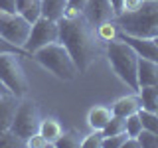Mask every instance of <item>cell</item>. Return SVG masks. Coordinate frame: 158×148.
<instances>
[{
	"instance_id": "16",
	"label": "cell",
	"mask_w": 158,
	"mask_h": 148,
	"mask_svg": "<svg viewBox=\"0 0 158 148\" xmlns=\"http://www.w3.org/2000/svg\"><path fill=\"white\" fill-rule=\"evenodd\" d=\"M67 10V0H42V16L57 22Z\"/></svg>"
},
{
	"instance_id": "18",
	"label": "cell",
	"mask_w": 158,
	"mask_h": 148,
	"mask_svg": "<svg viewBox=\"0 0 158 148\" xmlns=\"http://www.w3.org/2000/svg\"><path fill=\"white\" fill-rule=\"evenodd\" d=\"M138 99H140V109L144 111H156L158 105V93L156 87H140L138 89Z\"/></svg>"
},
{
	"instance_id": "14",
	"label": "cell",
	"mask_w": 158,
	"mask_h": 148,
	"mask_svg": "<svg viewBox=\"0 0 158 148\" xmlns=\"http://www.w3.org/2000/svg\"><path fill=\"white\" fill-rule=\"evenodd\" d=\"M113 118V111L109 107H93L91 111H89L87 115V125L93 128V130H103V128L107 126V122Z\"/></svg>"
},
{
	"instance_id": "8",
	"label": "cell",
	"mask_w": 158,
	"mask_h": 148,
	"mask_svg": "<svg viewBox=\"0 0 158 148\" xmlns=\"http://www.w3.org/2000/svg\"><path fill=\"white\" fill-rule=\"evenodd\" d=\"M57 39H59V26H57V22L40 16L36 22L32 24L28 42L24 43V49L32 56V53L38 51L40 47L48 46V43H52V42H57Z\"/></svg>"
},
{
	"instance_id": "5",
	"label": "cell",
	"mask_w": 158,
	"mask_h": 148,
	"mask_svg": "<svg viewBox=\"0 0 158 148\" xmlns=\"http://www.w3.org/2000/svg\"><path fill=\"white\" fill-rule=\"evenodd\" d=\"M20 57L22 56L18 53H0V81L8 89V93L22 99L28 95L30 83Z\"/></svg>"
},
{
	"instance_id": "35",
	"label": "cell",
	"mask_w": 158,
	"mask_h": 148,
	"mask_svg": "<svg viewBox=\"0 0 158 148\" xmlns=\"http://www.w3.org/2000/svg\"><path fill=\"white\" fill-rule=\"evenodd\" d=\"M152 39H154V42H156V46H158V36H156V38H152Z\"/></svg>"
},
{
	"instance_id": "32",
	"label": "cell",
	"mask_w": 158,
	"mask_h": 148,
	"mask_svg": "<svg viewBox=\"0 0 158 148\" xmlns=\"http://www.w3.org/2000/svg\"><path fill=\"white\" fill-rule=\"evenodd\" d=\"M111 2V8L113 12H115V18L118 16V14H123V6H125V0H109Z\"/></svg>"
},
{
	"instance_id": "9",
	"label": "cell",
	"mask_w": 158,
	"mask_h": 148,
	"mask_svg": "<svg viewBox=\"0 0 158 148\" xmlns=\"http://www.w3.org/2000/svg\"><path fill=\"white\" fill-rule=\"evenodd\" d=\"M118 38L123 42H127L128 46L136 51L138 57H144V59H150V61H156L158 63V46L152 38H138V36H131V34H125L118 30Z\"/></svg>"
},
{
	"instance_id": "29",
	"label": "cell",
	"mask_w": 158,
	"mask_h": 148,
	"mask_svg": "<svg viewBox=\"0 0 158 148\" xmlns=\"http://www.w3.org/2000/svg\"><path fill=\"white\" fill-rule=\"evenodd\" d=\"M26 146L28 148H49V146H53V144L48 140L46 136H42L40 132H36V134H32L26 140Z\"/></svg>"
},
{
	"instance_id": "10",
	"label": "cell",
	"mask_w": 158,
	"mask_h": 148,
	"mask_svg": "<svg viewBox=\"0 0 158 148\" xmlns=\"http://www.w3.org/2000/svg\"><path fill=\"white\" fill-rule=\"evenodd\" d=\"M81 12L85 14V18L93 26H99V24L109 22V20H115V12H113L109 0H87V4L83 6Z\"/></svg>"
},
{
	"instance_id": "23",
	"label": "cell",
	"mask_w": 158,
	"mask_h": 148,
	"mask_svg": "<svg viewBox=\"0 0 158 148\" xmlns=\"http://www.w3.org/2000/svg\"><path fill=\"white\" fill-rule=\"evenodd\" d=\"M138 117H140L142 128H146V130H152V132H156V134H158V117H156V113L140 109V111H138Z\"/></svg>"
},
{
	"instance_id": "15",
	"label": "cell",
	"mask_w": 158,
	"mask_h": 148,
	"mask_svg": "<svg viewBox=\"0 0 158 148\" xmlns=\"http://www.w3.org/2000/svg\"><path fill=\"white\" fill-rule=\"evenodd\" d=\"M16 12L34 24L42 16V0H16Z\"/></svg>"
},
{
	"instance_id": "20",
	"label": "cell",
	"mask_w": 158,
	"mask_h": 148,
	"mask_svg": "<svg viewBox=\"0 0 158 148\" xmlns=\"http://www.w3.org/2000/svg\"><path fill=\"white\" fill-rule=\"evenodd\" d=\"M97 36L101 42H111V39H117L118 36V26H117V22L115 20H109V22H103V24H99L97 26Z\"/></svg>"
},
{
	"instance_id": "3",
	"label": "cell",
	"mask_w": 158,
	"mask_h": 148,
	"mask_svg": "<svg viewBox=\"0 0 158 148\" xmlns=\"http://www.w3.org/2000/svg\"><path fill=\"white\" fill-rule=\"evenodd\" d=\"M107 59H109V63H111L113 71L118 75V79H121L128 89H132L135 93H138V79H136L138 56H136L135 49L117 36V39L107 42Z\"/></svg>"
},
{
	"instance_id": "24",
	"label": "cell",
	"mask_w": 158,
	"mask_h": 148,
	"mask_svg": "<svg viewBox=\"0 0 158 148\" xmlns=\"http://www.w3.org/2000/svg\"><path fill=\"white\" fill-rule=\"evenodd\" d=\"M136 140L140 142V148H158V134L152 130H146V128L138 132Z\"/></svg>"
},
{
	"instance_id": "2",
	"label": "cell",
	"mask_w": 158,
	"mask_h": 148,
	"mask_svg": "<svg viewBox=\"0 0 158 148\" xmlns=\"http://www.w3.org/2000/svg\"><path fill=\"white\" fill-rule=\"evenodd\" d=\"M121 32L138 38L158 36V0H144L135 12H123L115 18Z\"/></svg>"
},
{
	"instance_id": "6",
	"label": "cell",
	"mask_w": 158,
	"mask_h": 148,
	"mask_svg": "<svg viewBox=\"0 0 158 148\" xmlns=\"http://www.w3.org/2000/svg\"><path fill=\"white\" fill-rule=\"evenodd\" d=\"M40 122H42V115H40L38 103L22 97L10 128H12L18 136H22L24 140H28L32 134H36V132L40 130Z\"/></svg>"
},
{
	"instance_id": "11",
	"label": "cell",
	"mask_w": 158,
	"mask_h": 148,
	"mask_svg": "<svg viewBox=\"0 0 158 148\" xmlns=\"http://www.w3.org/2000/svg\"><path fill=\"white\" fill-rule=\"evenodd\" d=\"M18 105H20V97L12 95V93L0 95V132L8 130V128L12 126V121H14Z\"/></svg>"
},
{
	"instance_id": "21",
	"label": "cell",
	"mask_w": 158,
	"mask_h": 148,
	"mask_svg": "<svg viewBox=\"0 0 158 148\" xmlns=\"http://www.w3.org/2000/svg\"><path fill=\"white\" fill-rule=\"evenodd\" d=\"M53 146H56V148H79V146H81V136H79L75 130L61 132V136L56 140Z\"/></svg>"
},
{
	"instance_id": "36",
	"label": "cell",
	"mask_w": 158,
	"mask_h": 148,
	"mask_svg": "<svg viewBox=\"0 0 158 148\" xmlns=\"http://www.w3.org/2000/svg\"><path fill=\"white\" fill-rule=\"evenodd\" d=\"M154 113H156V117H158V105H156V111H154Z\"/></svg>"
},
{
	"instance_id": "19",
	"label": "cell",
	"mask_w": 158,
	"mask_h": 148,
	"mask_svg": "<svg viewBox=\"0 0 158 148\" xmlns=\"http://www.w3.org/2000/svg\"><path fill=\"white\" fill-rule=\"evenodd\" d=\"M0 148H26V140L18 136L12 128L0 132Z\"/></svg>"
},
{
	"instance_id": "17",
	"label": "cell",
	"mask_w": 158,
	"mask_h": 148,
	"mask_svg": "<svg viewBox=\"0 0 158 148\" xmlns=\"http://www.w3.org/2000/svg\"><path fill=\"white\" fill-rule=\"evenodd\" d=\"M40 134L42 136H46L52 144H56V140L59 136H61V132H63V128L61 125H59V121L57 118H53V117H46V118H42V122H40Z\"/></svg>"
},
{
	"instance_id": "26",
	"label": "cell",
	"mask_w": 158,
	"mask_h": 148,
	"mask_svg": "<svg viewBox=\"0 0 158 148\" xmlns=\"http://www.w3.org/2000/svg\"><path fill=\"white\" fill-rule=\"evenodd\" d=\"M127 138H128L127 132H121V134H111V136H103L101 148H123V144H125Z\"/></svg>"
},
{
	"instance_id": "34",
	"label": "cell",
	"mask_w": 158,
	"mask_h": 148,
	"mask_svg": "<svg viewBox=\"0 0 158 148\" xmlns=\"http://www.w3.org/2000/svg\"><path fill=\"white\" fill-rule=\"evenodd\" d=\"M4 93H8V89L4 87V83H2V81H0V95H4Z\"/></svg>"
},
{
	"instance_id": "37",
	"label": "cell",
	"mask_w": 158,
	"mask_h": 148,
	"mask_svg": "<svg viewBox=\"0 0 158 148\" xmlns=\"http://www.w3.org/2000/svg\"><path fill=\"white\" fill-rule=\"evenodd\" d=\"M154 87H156V93H158V83H156V85H154Z\"/></svg>"
},
{
	"instance_id": "7",
	"label": "cell",
	"mask_w": 158,
	"mask_h": 148,
	"mask_svg": "<svg viewBox=\"0 0 158 148\" xmlns=\"http://www.w3.org/2000/svg\"><path fill=\"white\" fill-rule=\"evenodd\" d=\"M32 24L18 12H0V36L6 38L10 43L24 47L28 42Z\"/></svg>"
},
{
	"instance_id": "33",
	"label": "cell",
	"mask_w": 158,
	"mask_h": 148,
	"mask_svg": "<svg viewBox=\"0 0 158 148\" xmlns=\"http://www.w3.org/2000/svg\"><path fill=\"white\" fill-rule=\"evenodd\" d=\"M85 4L87 0H67V8H73V10H83Z\"/></svg>"
},
{
	"instance_id": "30",
	"label": "cell",
	"mask_w": 158,
	"mask_h": 148,
	"mask_svg": "<svg viewBox=\"0 0 158 148\" xmlns=\"http://www.w3.org/2000/svg\"><path fill=\"white\" fill-rule=\"evenodd\" d=\"M144 0H125V6H123V12H135L142 6Z\"/></svg>"
},
{
	"instance_id": "31",
	"label": "cell",
	"mask_w": 158,
	"mask_h": 148,
	"mask_svg": "<svg viewBox=\"0 0 158 148\" xmlns=\"http://www.w3.org/2000/svg\"><path fill=\"white\" fill-rule=\"evenodd\" d=\"M0 12H16V0H0Z\"/></svg>"
},
{
	"instance_id": "4",
	"label": "cell",
	"mask_w": 158,
	"mask_h": 148,
	"mask_svg": "<svg viewBox=\"0 0 158 148\" xmlns=\"http://www.w3.org/2000/svg\"><path fill=\"white\" fill-rule=\"evenodd\" d=\"M32 57L61 81H73L79 75V69L73 61L71 53L67 51V47L61 42H52L48 46L40 47L38 51L32 53Z\"/></svg>"
},
{
	"instance_id": "1",
	"label": "cell",
	"mask_w": 158,
	"mask_h": 148,
	"mask_svg": "<svg viewBox=\"0 0 158 148\" xmlns=\"http://www.w3.org/2000/svg\"><path fill=\"white\" fill-rule=\"evenodd\" d=\"M59 26V39L67 51L71 53L73 61L79 69V75L87 73V69L95 63L101 53V39L97 36V26L85 18L81 10L67 8L65 14L57 20Z\"/></svg>"
},
{
	"instance_id": "22",
	"label": "cell",
	"mask_w": 158,
	"mask_h": 148,
	"mask_svg": "<svg viewBox=\"0 0 158 148\" xmlns=\"http://www.w3.org/2000/svg\"><path fill=\"white\" fill-rule=\"evenodd\" d=\"M121 132H127V122H125V118H123V117L113 115V118L107 122V126L103 128V134L111 136V134H121Z\"/></svg>"
},
{
	"instance_id": "13",
	"label": "cell",
	"mask_w": 158,
	"mask_h": 148,
	"mask_svg": "<svg viewBox=\"0 0 158 148\" xmlns=\"http://www.w3.org/2000/svg\"><path fill=\"white\" fill-rule=\"evenodd\" d=\"M111 111H113V115L123 117V118H127V117H131V115H135V113H138V111H140V99H138V93H135V95H127V97H121L118 101L113 103Z\"/></svg>"
},
{
	"instance_id": "27",
	"label": "cell",
	"mask_w": 158,
	"mask_h": 148,
	"mask_svg": "<svg viewBox=\"0 0 158 148\" xmlns=\"http://www.w3.org/2000/svg\"><path fill=\"white\" fill-rule=\"evenodd\" d=\"M125 122H127V134L136 138L138 132L142 130V122H140V117H138V113H135V115H131V117H127Z\"/></svg>"
},
{
	"instance_id": "28",
	"label": "cell",
	"mask_w": 158,
	"mask_h": 148,
	"mask_svg": "<svg viewBox=\"0 0 158 148\" xmlns=\"http://www.w3.org/2000/svg\"><path fill=\"white\" fill-rule=\"evenodd\" d=\"M0 53H18V56H22V57H32L24 47H18V46H14V43H10L8 39L2 38V36H0Z\"/></svg>"
},
{
	"instance_id": "25",
	"label": "cell",
	"mask_w": 158,
	"mask_h": 148,
	"mask_svg": "<svg viewBox=\"0 0 158 148\" xmlns=\"http://www.w3.org/2000/svg\"><path fill=\"white\" fill-rule=\"evenodd\" d=\"M103 130H93L91 134L81 138V148H101L103 144Z\"/></svg>"
},
{
	"instance_id": "12",
	"label": "cell",
	"mask_w": 158,
	"mask_h": 148,
	"mask_svg": "<svg viewBox=\"0 0 158 148\" xmlns=\"http://www.w3.org/2000/svg\"><path fill=\"white\" fill-rule=\"evenodd\" d=\"M138 89L140 87H154L158 83V63L150 59L138 57V69H136Z\"/></svg>"
}]
</instances>
